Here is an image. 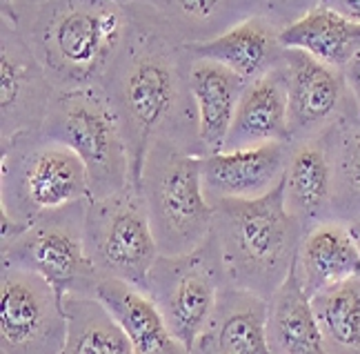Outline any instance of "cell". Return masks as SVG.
<instances>
[{
  "label": "cell",
  "instance_id": "6da1fadb",
  "mask_svg": "<svg viewBox=\"0 0 360 354\" xmlns=\"http://www.w3.org/2000/svg\"><path fill=\"white\" fill-rule=\"evenodd\" d=\"M129 13L127 40L103 87L116 107L129 147L131 183L141 187L147 149L156 139L196 154H202V147L185 43L143 5L129 3Z\"/></svg>",
  "mask_w": 360,
  "mask_h": 354
},
{
  "label": "cell",
  "instance_id": "7a4b0ae2",
  "mask_svg": "<svg viewBox=\"0 0 360 354\" xmlns=\"http://www.w3.org/2000/svg\"><path fill=\"white\" fill-rule=\"evenodd\" d=\"M56 89L105 85L129 34V5L120 0L20 3L13 23Z\"/></svg>",
  "mask_w": 360,
  "mask_h": 354
},
{
  "label": "cell",
  "instance_id": "3957f363",
  "mask_svg": "<svg viewBox=\"0 0 360 354\" xmlns=\"http://www.w3.org/2000/svg\"><path fill=\"white\" fill-rule=\"evenodd\" d=\"M212 236L225 279L269 298L292 270L302 227L285 206V181L256 198L214 201Z\"/></svg>",
  "mask_w": 360,
  "mask_h": 354
},
{
  "label": "cell",
  "instance_id": "277c9868",
  "mask_svg": "<svg viewBox=\"0 0 360 354\" xmlns=\"http://www.w3.org/2000/svg\"><path fill=\"white\" fill-rule=\"evenodd\" d=\"M91 198L85 163L60 141L32 132L0 145V239L40 214Z\"/></svg>",
  "mask_w": 360,
  "mask_h": 354
},
{
  "label": "cell",
  "instance_id": "5b68a950",
  "mask_svg": "<svg viewBox=\"0 0 360 354\" xmlns=\"http://www.w3.org/2000/svg\"><path fill=\"white\" fill-rule=\"evenodd\" d=\"M141 192L160 254L189 252L212 234L214 206L202 185V154L156 139L145 156Z\"/></svg>",
  "mask_w": 360,
  "mask_h": 354
},
{
  "label": "cell",
  "instance_id": "8992f818",
  "mask_svg": "<svg viewBox=\"0 0 360 354\" xmlns=\"http://www.w3.org/2000/svg\"><path fill=\"white\" fill-rule=\"evenodd\" d=\"M40 134L60 141L85 163L91 196H109L131 183V156L118 112L103 85L56 89Z\"/></svg>",
  "mask_w": 360,
  "mask_h": 354
},
{
  "label": "cell",
  "instance_id": "52a82bcc",
  "mask_svg": "<svg viewBox=\"0 0 360 354\" xmlns=\"http://www.w3.org/2000/svg\"><path fill=\"white\" fill-rule=\"evenodd\" d=\"M87 201L40 214L18 234L0 239L3 263L38 272L53 285L60 301L67 294L96 296L101 274L85 243Z\"/></svg>",
  "mask_w": 360,
  "mask_h": 354
},
{
  "label": "cell",
  "instance_id": "ba28073f",
  "mask_svg": "<svg viewBox=\"0 0 360 354\" xmlns=\"http://www.w3.org/2000/svg\"><path fill=\"white\" fill-rule=\"evenodd\" d=\"M85 243L101 277L147 290L151 265L160 256L141 187L129 183L109 196H91L85 212Z\"/></svg>",
  "mask_w": 360,
  "mask_h": 354
},
{
  "label": "cell",
  "instance_id": "9c48e42d",
  "mask_svg": "<svg viewBox=\"0 0 360 354\" xmlns=\"http://www.w3.org/2000/svg\"><path fill=\"white\" fill-rule=\"evenodd\" d=\"M225 283V270L212 234L189 252L160 254L151 265L147 292L187 352L193 350L198 334L210 321Z\"/></svg>",
  "mask_w": 360,
  "mask_h": 354
},
{
  "label": "cell",
  "instance_id": "30bf717a",
  "mask_svg": "<svg viewBox=\"0 0 360 354\" xmlns=\"http://www.w3.org/2000/svg\"><path fill=\"white\" fill-rule=\"evenodd\" d=\"M67 321L53 285L38 272L3 263L0 270V352L63 354Z\"/></svg>",
  "mask_w": 360,
  "mask_h": 354
},
{
  "label": "cell",
  "instance_id": "8fae6325",
  "mask_svg": "<svg viewBox=\"0 0 360 354\" xmlns=\"http://www.w3.org/2000/svg\"><path fill=\"white\" fill-rule=\"evenodd\" d=\"M56 94L22 32L11 20L0 23V145L40 132Z\"/></svg>",
  "mask_w": 360,
  "mask_h": 354
},
{
  "label": "cell",
  "instance_id": "7c38bea8",
  "mask_svg": "<svg viewBox=\"0 0 360 354\" xmlns=\"http://www.w3.org/2000/svg\"><path fill=\"white\" fill-rule=\"evenodd\" d=\"M281 65L287 80L292 141L311 139L325 132L356 105L345 74L338 67L321 63L307 51L287 47Z\"/></svg>",
  "mask_w": 360,
  "mask_h": 354
},
{
  "label": "cell",
  "instance_id": "4fadbf2b",
  "mask_svg": "<svg viewBox=\"0 0 360 354\" xmlns=\"http://www.w3.org/2000/svg\"><path fill=\"white\" fill-rule=\"evenodd\" d=\"M285 206L296 216L302 234L331 216L334 198V160L329 127L311 139L292 141L285 163Z\"/></svg>",
  "mask_w": 360,
  "mask_h": 354
},
{
  "label": "cell",
  "instance_id": "5bb4252c",
  "mask_svg": "<svg viewBox=\"0 0 360 354\" xmlns=\"http://www.w3.org/2000/svg\"><path fill=\"white\" fill-rule=\"evenodd\" d=\"M269 298L247 288L225 283L212 317L191 352L198 354H269L267 346Z\"/></svg>",
  "mask_w": 360,
  "mask_h": 354
},
{
  "label": "cell",
  "instance_id": "9a60e30c",
  "mask_svg": "<svg viewBox=\"0 0 360 354\" xmlns=\"http://www.w3.org/2000/svg\"><path fill=\"white\" fill-rule=\"evenodd\" d=\"M289 143L220 149L202 156V185L210 201L256 198L283 179Z\"/></svg>",
  "mask_w": 360,
  "mask_h": 354
},
{
  "label": "cell",
  "instance_id": "2e32d148",
  "mask_svg": "<svg viewBox=\"0 0 360 354\" xmlns=\"http://www.w3.org/2000/svg\"><path fill=\"white\" fill-rule=\"evenodd\" d=\"M191 58H210L229 67L245 80H256L283 63L281 27L265 13H254L227 32L207 40L185 43Z\"/></svg>",
  "mask_w": 360,
  "mask_h": 354
},
{
  "label": "cell",
  "instance_id": "e0dca14e",
  "mask_svg": "<svg viewBox=\"0 0 360 354\" xmlns=\"http://www.w3.org/2000/svg\"><path fill=\"white\" fill-rule=\"evenodd\" d=\"M289 141H292V134H289L287 80L283 65H278L271 72L247 83L223 149Z\"/></svg>",
  "mask_w": 360,
  "mask_h": 354
},
{
  "label": "cell",
  "instance_id": "ac0fdd59",
  "mask_svg": "<svg viewBox=\"0 0 360 354\" xmlns=\"http://www.w3.org/2000/svg\"><path fill=\"white\" fill-rule=\"evenodd\" d=\"M96 296L107 305L134 346V354H183L185 346L172 334L162 312L147 290L114 277H101Z\"/></svg>",
  "mask_w": 360,
  "mask_h": 354
},
{
  "label": "cell",
  "instance_id": "d6986e66",
  "mask_svg": "<svg viewBox=\"0 0 360 354\" xmlns=\"http://www.w3.org/2000/svg\"><path fill=\"white\" fill-rule=\"evenodd\" d=\"M249 80L210 58H191L189 85L198 112V139L202 154L225 147L240 96Z\"/></svg>",
  "mask_w": 360,
  "mask_h": 354
},
{
  "label": "cell",
  "instance_id": "ffe728a7",
  "mask_svg": "<svg viewBox=\"0 0 360 354\" xmlns=\"http://www.w3.org/2000/svg\"><path fill=\"white\" fill-rule=\"evenodd\" d=\"M296 272L309 296L327 285L360 277V250L347 223L327 219L309 227L298 245Z\"/></svg>",
  "mask_w": 360,
  "mask_h": 354
},
{
  "label": "cell",
  "instance_id": "44dd1931",
  "mask_svg": "<svg viewBox=\"0 0 360 354\" xmlns=\"http://www.w3.org/2000/svg\"><path fill=\"white\" fill-rule=\"evenodd\" d=\"M267 346L274 354H325L311 296L304 292L298 279L296 261L281 288L269 296Z\"/></svg>",
  "mask_w": 360,
  "mask_h": 354
},
{
  "label": "cell",
  "instance_id": "7402d4cb",
  "mask_svg": "<svg viewBox=\"0 0 360 354\" xmlns=\"http://www.w3.org/2000/svg\"><path fill=\"white\" fill-rule=\"evenodd\" d=\"M281 43L287 49L307 51L321 63L342 70L360 56V23L345 18L325 3H318L283 27Z\"/></svg>",
  "mask_w": 360,
  "mask_h": 354
},
{
  "label": "cell",
  "instance_id": "603a6c76",
  "mask_svg": "<svg viewBox=\"0 0 360 354\" xmlns=\"http://www.w3.org/2000/svg\"><path fill=\"white\" fill-rule=\"evenodd\" d=\"M167 25L180 43H196L262 13V0H134Z\"/></svg>",
  "mask_w": 360,
  "mask_h": 354
},
{
  "label": "cell",
  "instance_id": "cb8c5ba5",
  "mask_svg": "<svg viewBox=\"0 0 360 354\" xmlns=\"http://www.w3.org/2000/svg\"><path fill=\"white\" fill-rule=\"evenodd\" d=\"M67 341L63 354H134V346L98 296H63Z\"/></svg>",
  "mask_w": 360,
  "mask_h": 354
},
{
  "label": "cell",
  "instance_id": "d4e9b609",
  "mask_svg": "<svg viewBox=\"0 0 360 354\" xmlns=\"http://www.w3.org/2000/svg\"><path fill=\"white\" fill-rule=\"evenodd\" d=\"M334 160L331 216L349 223L360 216V110L354 105L329 127Z\"/></svg>",
  "mask_w": 360,
  "mask_h": 354
},
{
  "label": "cell",
  "instance_id": "484cf974",
  "mask_svg": "<svg viewBox=\"0 0 360 354\" xmlns=\"http://www.w3.org/2000/svg\"><path fill=\"white\" fill-rule=\"evenodd\" d=\"M325 352L360 354V277L340 281L311 296Z\"/></svg>",
  "mask_w": 360,
  "mask_h": 354
},
{
  "label": "cell",
  "instance_id": "4316f807",
  "mask_svg": "<svg viewBox=\"0 0 360 354\" xmlns=\"http://www.w3.org/2000/svg\"><path fill=\"white\" fill-rule=\"evenodd\" d=\"M321 0H262V13L269 16L276 25L283 27L302 16L304 11L318 5Z\"/></svg>",
  "mask_w": 360,
  "mask_h": 354
},
{
  "label": "cell",
  "instance_id": "83f0119b",
  "mask_svg": "<svg viewBox=\"0 0 360 354\" xmlns=\"http://www.w3.org/2000/svg\"><path fill=\"white\" fill-rule=\"evenodd\" d=\"M342 74H345V80H347V87L352 91V96L358 105L360 110V56H356L352 63H347L342 67Z\"/></svg>",
  "mask_w": 360,
  "mask_h": 354
},
{
  "label": "cell",
  "instance_id": "f1b7e54d",
  "mask_svg": "<svg viewBox=\"0 0 360 354\" xmlns=\"http://www.w3.org/2000/svg\"><path fill=\"white\" fill-rule=\"evenodd\" d=\"M321 3L336 9L345 18L360 23V0H321Z\"/></svg>",
  "mask_w": 360,
  "mask_h": 354
},
{
  "label": "cell",
  "instance_id": "f546056e",
  "mask_svg": "<svg viewBox=\"0 0 360 354\" xmlns=\"http://www.w3.org/2000/svg\"><path fill=\"white\" fill-rule=\"evenodd\" d=\"M20 3H22V0H0V13H3V18L16 23Z\"/></svg>",
  "mask_w": 360,
  "mask_h": 354
},
{
  "label": "cell",
  "instance_id": "4dcf8cb0",
  "mask_svg": "<svg viewBox=\"0 0 360 354\" xmlns=\"http://www.w3.org/2000/svg\"><path fill=\"white\" fill-rule=\"evenodd\" d=\"M347 227H349V232H352V236H354V241L358 245V250H360V216H358V219H354V221H349Z\"/></svg>",
  "mask_w": 360,
  "mask_h": 354
},
{
  "label": "cell",
  "instance_id": "1f68e13d",
  "mask_svg": "<svg viewBox=\"0 0 360 354\" xmlns=\"http://www.w3.org/2000/svg\"><path fill=\"white\" fill-rule=\"evenodd\" d=\"M22 3H32V5H36V3H43V0H22Z\"/></svg>",
  "mask_w": 360,
  "mask_h": 354
},
{
  "label": "cell",
  "instance_id": "d6a6232c",
  "mask_svg": "<svg viewBox=\"0 0 360 354\" xmlns=\"http://www.w3.org/2000/svg\"><path fill=\"white\" fill-rule=\"evenodd\" d=\"M120 3H124V5H129V3H134V0H120Z\"/></svg>",
  "mask_w": 360,
  "mask_h": 354
}]
</instances>
